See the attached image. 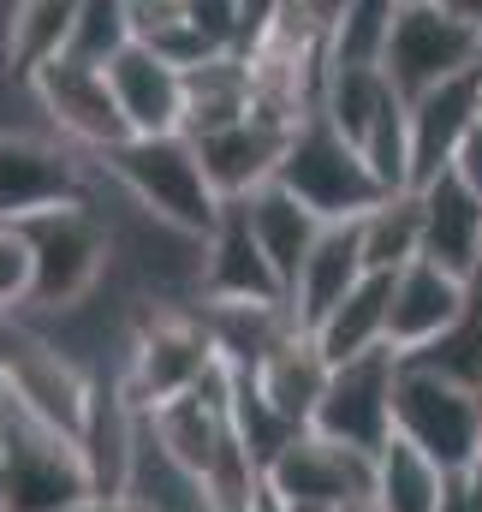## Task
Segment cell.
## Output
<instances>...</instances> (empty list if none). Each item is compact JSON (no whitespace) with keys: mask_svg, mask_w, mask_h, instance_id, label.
I'll use <instances>...</instances> for the list:
<instances>
[{"mask_svg":"<svg viewBox=\"0 0 482 512\" xmlns=\"http://www.w3.org/2000/svg\"><path fill=\"white\" fill-rule=\"evenodd\" d=\"M96 173L114 179L131 209H143L149 221L161 227H179L191 239H209L227 215V197L215 191L209 167H203V149L185 137V131H167V137H125L120 149L96 155Z\"/></svg>","mask_w":482,"mask_h":512,"instance_id":"6da1fadb","label":"cell"},{"mask_svg":"<svg viewBox=\"0 0 482 512\" xmlns=\"http://www.w3.org/2000/svg\"><path fill=\"white\" fill-rule=\"evenodd\" d=\"M215 364H221V352H215V334H209L197 304L143 298V292L131 298V310H125V364L114 376H120L137 411H161V405L185 399L191 387H203V376Z\"/></svg>","mask_w":482,"mask_h":512,"instance_id":"7a4b0ae2","label":"cell"},{"mask_svg":"<svg viewBox=\"0 0 482 512\" xmlns=\"http://www.w3.org/2000/svg\"><path fill=\"white\" fill-rule=\"evenodd\" d=\"M24 245H30V262H36V286H30V310L24 316H72L84 310L114 262H120V245H114V227L84 203H66V209H48L36 221L18 227Z\"/></svg>","mask_w":482,"mask_h":512,"instance_id":"3957f363","label":"cell"},{"mask_svg":"<svg viewBox=\"0 0 482 512\" xmlns=\"http://www.w3.org/2000/svg\"><path fill=\"white\" fill-rule=\"evenodd\" d=\"M0 459L12 483V512H78L96 501L78 435L36 417L12 387L0 393Z\"/></svg>","mask_w":482,"mask_h":512,"instance_id":"277c9868","label":"cell"},{"mask_svg":"<svg viewBox=\"0 0 482 512\" xmlns=\"http://www.w3.org/2000/svg\"><path fill=\"white\" fill-rule=\"evenodd\" d=\"M393 435L429 453L441 471H471L482 447V387L429 364L405 358L399 364V393H393Z\"/></svg>","mask_w":482,"mask_h":512,"instance_id":"5b68a950","label":"cell"},{"mask_svg":"<svg viewBox=\"0 0 482 512\" xmlns=\"http://www.w3.org/2000/svg\"><path fill=\"white\" fill-rule=\"evenodd\" d=\"M280 185H286L298 203H310L322 221H363L381 197H393V191L375 179V167L363 161V149L334 126L322 108L292 131V149H286V161H280Z\"/></svg>","mask_w":482,"mask_h":512,"instance_id":"8992f818","label":"cell"},{"mask_svg":"<svg viewBox=\"0 0 482 512\" xmlns=\"http://www.w3.org/2000/svg\"><path fill=\"white\" fill-rule=\"evenodd\" d=\"M90 155L54 131L0 126V227H24L48 209L90 197Z\"/></svg>","mask_w":482,"mask_h":512,"instance_id":"52a82bcc","label":"cell"},{"mask_svg":"<svg viewBox=\"0 0 482 512\" xmlns=\"http://www.w3.org/2000/svg\"><path fill=\"white\" fill-rule=\"evenodd\" d=\"M477 60H482V30L477 24H465V18L447 12L441 0H411V6H399V18H393L381 72H387V84L411 102V96H423V90H435V84H447V78L477 72Z\"/></svg>","mask_w":482,"mask_h":512,"instance_id":"ba28073f","label":"cell"},{"mask_svg":"<svg viewBox=\"0 0 482 512\" xmlns=\"http://www.w3.org/2000/svg\"><path fill=\"white\" fill-rule=\"evenodd\" d=\"M24 96L36 102L42 126L54 131V137H66L72 149H84L90 161L108 155V149H120L125 137H131L108 66H90V60L60 54V60H48V66L24 84Z\"/></svg>","mask_w":482,"mask_h":512,"instance_id":"9c48e42d","label":"cell"},{"mask_svg":"<svg viewBox=\"0 0 482 512\" xmlns=\"http://www.w3.org/2000/svg\"><path fill=\"white\" fill-rule=\"evenodd\" d=\"M399 352L381 346V352H363L352 364H334L328 393L316 405V423L322 435L358 447V453H381L393 441V393H399Z\"/></svg>","mask_w":482,"mask_h":512,"instance_id":"30bf717a","label":"cell"},{"mask_svg":"<svg viewBox=\"0 0 482 512\" xmlns=\"http://www.w3.org/2000/svg\"><path fill=\"white\" fill-rule=\"evenodd\" d=\"M268 495L280 507H340L352 495H369L375 489V453H358L322 429H298L286 441V453L268 465Z\"/></svg>","mask_w":482,"mask_h":512,"instance_id":"8fae6325","label":"cell"},{"mask_svg":"<svg viewBox=\"0 0 482 512\" xmlns=\"http://www.w3.org/2000/svg\"><path fill=\"white\" fill-rule=\"evenodd\" d=\"M465 298H471V280L447 274L441 262L417 256L393 274V304H387V346L399 358H417L429 346H441L453 334V322L465 316Z\"/></svg>","mask_w":482,"mask_h":512,"instance_id":"7c38bea8","label":"cell"},{"mask_svg":"<svg viewBox=\"0 0 482 512\" xmlns=\"http://www.w3.org/2000/svg\"><path fill=\"white\" fill-rule=\"evenodd\" d=\"M482 126V66L411 96V191L459 167V149Z\"/></svg>","mask_w":482,"mask_h":512,"instance_id":"4fadbf2b","label":"cell"},{"mask_svg":"<svg viewBox=\"0 0 482 512\" xmlns=\"http://www.w3.org/2000/svg\"><path fill=\"white\" fill-rule=\"evenodd\" d=\"M197 304H286V286H280L268 251L256 245L244 203H227L221 227L203 245V292H197Z\"/></svg>","mask_w":482,"mask_h":512,"instance_id":"5bb4252c","label":"cell"},{"mask_svg":"<svg viewBox=\"0 0 482 512\" xmlns=\"http://www.w3.org/2000/svg\"><path fill=\"white\" fill-rule=\"evenodd\" d=\"M292 131L298 126H286V120H274V114L256 108L239 126L191 137V143L203 149V167H209L215 191H221L227 203H244L250 191H262V185L280 179V161H286V149H292Z\"/></svg>","mask_w":482,"mask_h":512,"instance_id":"9a60e30c","label":"cell"},{"mask_svg":"<svg viewBox=\"0 0 482 512\" xmlns=\"http://www.w3.org/2000/svg\"><path fill=\"white\" fill-rule=\"evenodd\" d=\"M108 78H114V96H120V114L131 126V137L185 131V66L179 60H167L149 42H131L108 66Z\"/></svg>","mask_w":482,"mask_h":512,"instance_id":"2e32d148","label":"cell"},{"mask_svg":"<svg viewBox=\"0 0 482 512\" xmlns=\"http://www.w3.org/2000/svg\"><path fill=\"white\" fill-rule=\"evenodd\" d=\"M417 197H423V256L471 280L482 268V191L459 167H447L441 179L417 185Z\"/></svg>","mask_w":482,"mask_h":512,"instance_id":"e0dca14e","label":"cell"},{"mask_svg":"<svg viewBox=\"0 0 482 512\" xmlns=\"http://www.w3.org/2000/svg\"><path fill=\"white\" fill-rule=\"evenodd\" d=\"M137 435H143V411L131 405V393L120 387V376H96L90 417H84V429H78V453H84V471H90L96 501H120L125 495Z\"/></svg>","mask_w":482,"mask_h":512,"instance_id":"ac0fdd59","label":"cell"},{"mask_svg":"<svg viewBox=\"0 0 482 512\" xmlns=\"http://www.w3.org/2000/svg\"><path fill=\"white\" fill-rule=\"evenodd\" d=\"M78 6L84 0H6V12H0V66H6V78L18 90L48 60H60L72 48Z\"/></svg>","mask_w":482,"mask_h":512,"instance_id":"d6986e66","label":"cell"},{"mask_svg":"<svg viewBox=\"0 0 482 512\" xmlns=\"http://www.w3.org/2000/svg\"><path fill=\"white\" fill-rule=\"evenodd\" d=\"M363 274H369V256H363L358 221H328L322 239H316V251H310V262L298 268L286 304H292V316H298L304 328H316L334 304H346V292L358 286Z\"/></svg>","mask_w":482,"mask_h":512,"instance_id":"ffe728a7","label":"cell"},{"mask_svg":"<svg viewBox=\"0 0 482 512\" xmlns=\"http://www.w3.org/2000/svg\"><path fill=\"white\" fill-rule=\"evenodd\" d=\"M244 376H256V387L268 393V405L280 411V417H292L298 429H310L316 423V405H322V393H328V376H334V364H328V352H322V340L310 334V328H292L256 370H244Z\"/></svg>","mask_w":482,"mask_h":512,"instance_id":"44dd1931","label":"cell"},{"mask_svg":"<svg viewBox=\"0 0 482 512\" xmlns=\"http://www.w3.org/2000/svg\"><path fill=\"white\" fill-rule=\"evenodd\" d=\"M244 215H250L256 245L268 251L274 274H280V286H286V298H292V280H298V268L310 262V251H316V239H322L328 221H322L310 203H298L280 179L262 185V191H250V197H244Z\"/></svg>","mask_w":482,"mask_h":512,"instance_id":"7402d4cb","label":"cell"},{"mask_svg":"<svg viewBox=\"0 0 482 512\" xmlns=\"http://www.w3.org/2000/svg\"><path fill=\"white\" fill-rule=\"evenodd\" d=\"M125 501H137L143 512H215V495L203 483V471H191L143 417L137 453H131V477H125Z\"/></svg>","mask_w":482,"mask_h":512,"instance_id":"603a6c76","label":"cell"},{"mask_svg":"<svg viewBox=\"0 0 482 512\" xmlns=\"http://www.w3.org/2000/svg\"><path fill=\"white\" fill-rule=\"evenodd\" d=\"M256 114V78L244 54H209L185 66V137H209Z\"/></svg>","mask_w":482,"mask_h":512,"instance_id":"cb8c5ba5","label":"cell"},{"mask_svg":"<svg viewBox=\"0 0 482 512\" xmlns=\"http://www.w3.org/2000/svg\"><path fill=\"white\" fill-rule=\"evenodd\" d=\"M387 304H393V274H363L346 292V304H334L310 334L322 340L328 364H352L363 352L387 346Z\"/></svg>","mask_w":482,"mask_h":512,"instance_id":"d4e9b609","label":"cell"},{"mask_svg":"<svg viewBox=\"0 0 482 512\" xmlns=\"http://www.w3.org/2000/svg\"><path fill=\"white\" fill-rule=\"evenodd\" d=\"M453 489V471H441L429 453H417L411 441H387L375 453V501L381 512H441Z\"/></svg>","mask_w":482,"mask_h":512,"instance_id":"484cf974","label":"cell"},{"mask_svg":"<svg viewBox=\"0 0 482 512\" xmlns=\"http://www.w3.org/2000/svg\"><path fill=\"white\" fill-rule=\"evenodd\" d=\"M358 233H363L369 274H399L405 262L423 256V197H417V191L381 197V203L358 221Z\"/></svg>","mask_w":482,"mask_h":512,"instance_id":"4316f807","label":"cell"},{"mask_svg":"<svg viewBox=\"0 0 482 512\" xmlns=\"http://www.w3.org/2000/svg\"><path fill=\"white\" fill-rule=\"evenodd\" d=\"M405 0H346L328 24V66H381Z\"/></svg>","mask_w":482,"mask_h":512,"instance_id":"83f0119b","label":"cell"},{"mask_svg":"<svg viewBox=\"0 0 482 512\" xmlns=\"http://www.w3.org/2000/svg\"><path fill=\"white\" fill-rule=\"evenodd\" d=\"M137 42V24H131V0H84L78 6V30H72V60H90V66H114L125 48Z\"/></svg>","mask_w":482,"mask_h":512,"instance_id":"f1b7e54d","label":"cell"},{"mask_svg":"<svg viewBox=\"0 0 482 512\" xmlns=\"http://www.w3.org/2000/svg\"><path fill=\"white\" fill-rule=\"evenodd\" d=\"M36 286V262L18 227H0V316H24Z\"/></svg>","mask_w":482,"mask_h":512,"instance_id":"f546056e","label":"cell"},{"mask_svg":"<svg viewBox=\"0 0 482 512\" xmlns=\"http://www.w3.org/2000/svg\"><path fill=\"white\" fill-rule=\"evenodd\" d=\"M185 24L215 54H239L244 48V0H185Z\"/></svg>","mask_w":482,"mask_h":512,"instance_id":"4dcf8cb0","label":"cell"},{"mask_svg":"<svg viewBox=\"0 0 482 512\" xmlns=\"http://www.w3.org/2000/svg\"><path fill=\"white\" fill-rule=\"evenodd\" d=\"M459 173H465V179H471V185L482 191V126L471 131V143L459 149Z\"/></svg>","mask_w":482,"mask_h":512,"instance_id":"1f68e13d","label":"cell"},{"mask_svg":"<svg viewBox=\"0 0 482 512\" xmlns=\"http://www.w3.org/2000/svg\"><path fill=\"white\" fill-rule=\"evenodd\" d=\"M441 6H447V12H459L465 24H477V30H482V0H441Z\"/></svg>","mask_w":482,"mask_h":512,"instance_id":"d6a6232c","label":"cell"},{"mask_svg":"<svg viewBox=\"0 0 482 512\" xmlns=\"http://www.w3.org/2000/svg\"><path fill=\"white\" fill-rule=\"evenodd\" d=\"M441 512H477L471 507V495H465V483H459V477H453V489H447V507Z\"/></svg>","mask_w":482,"mask_h":512,"instance_id":"836d02e7","label":"cell"},{"mask_svg":"<svg viewBox=\"0 0 482 512\" xmlns=\"http://www.w3.org/2000/svg\"><path fill=\"white\" fill-rule=\"evenodd\" d=\"M459 483H465V495H471V507L482 512V471L471 465V471H459Z\"/></svg>","mask_w":482,"mask_h":512,"instance_id":"e575fe53","label":"cell"},{"mask_svg":"<svg viewBox=\"0 0 482 512\" xmlns=\"http://www.w3.org/2000/svg\"><path fill=\"white\" fill-rule=\"evenodd\" d=\"M334 512H381V501H375V489H369V495H352V501H340Z\"/></svg>","mask_w":482,"mask_h":512,"instance_id":"d590c367","label":"cell"},{"mask_svg":"<svg viewBox=\"0 0 482 512\" xmlns=\"http://www.w3.org/2000/svg\"><path fill=\"white\" fill-rule=\"evenodd\" d=\"M0 512H12V483H6V459H0Z\"/></svg>","mask_w":482,"mask_h":512,"instance_id":"8d00e7d4","label":"cell"},{"mask_svg":"<svg viewBox=\"0 0 482 512\" xmlns=\"http://www.w3.org/2000/svg\"><path fill=\"white\" fill-rule=\"evenodd\" d=\"M477 471H482V447H477Z\"/></svg>","mask_w":482,"mask_h":512,"instance_id":"74e56055","label":"cell"},{"mask_svg":"<svg viewBox=\"0 0 482 512\" xmlns=\"http://www.w3.org/2000/svg\"><path fill=\"white\" fill-rule=\"evenodd\" d=\"M405 6H411V0H405Z\"/></svg>","mask_w":482,"mask_h":512,"instance_id":"f35d334b","label":"cell"},{"mask_svg":"<svg viewBox=\"0 0 482 512\" xmlns=\"http://www.w3.org/2000/svg\"><path fill=\"white\" fill-rule=\"evenodd\" d=\"M477 66H482V60H477Z\"/></svg>","mask_w":482,"mask_h":512,"instance_id":"ab89813d","label":"cell"}]
</instances>
